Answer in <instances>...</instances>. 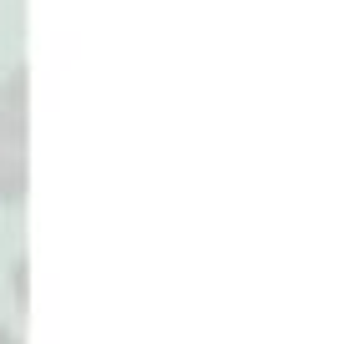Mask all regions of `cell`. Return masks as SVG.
Instances as JSON below:
<instances>
[{"label": "cell", "mask_w": 364, "mask_h": 344, "mask_svg": "<svg viewBox=\"0 0 364 344\" xmlns=\"http://www.w3.org/2000/svg\"><path fill=\"white\" fill-rule=\"evenodd\" d=\"M31 193V132L26 117L0 107V203H26Z\"/></svg>", "instance_id": "6da1fadb"}, {"label": "cell", "mask_w": 364, "mask_h": 344, "mask_svg": "<svg viewBox=\"0 0 364 344\" xmlns=\"http://www.w3.org/2000/svg\"><path fill=\"white\" fill-rule=\"evenodd\" d=\"M0 107L16 112V117H26V66H16L6 76V86H0Z\"/></svg>", "instance_id": "7a4b0ae2"}, {"label": "cell", "mask_w": 364, "mask_h": 344, "mask_svg": "<svg viewBox=\"0 0 364 344\" xmlns=\"http://www.w3.org/2000/svg\"><path fill=\"white\" fill-rule=\"evenodd\" d=\"M0 344H21V339H16V334H11L6 324H0Z\"/></svg>", "instance_id": "3957f363"}]
</instances>
